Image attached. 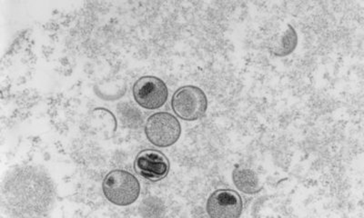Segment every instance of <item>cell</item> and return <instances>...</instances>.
Segmentation results:
<instances>
[{"label": "cell", "instance_id": "obj_1", "mask_svg": "<svg viewBox=\"0 0 364 218\" xmlns=\"http://www.w3.org/2000/svg\"><path fill=\"white\" fill-rule=\"evenodd\" d=\"M104 196L110 203L119 207L134 204L141 194V185L128 171L116 169L109 172L102 183Z\"/></svg>", "mask_w": 364, "mask_h": 218}, {"label": "cell", "instance_id": "obj_2", "mask_svg": "<svg viewBox=\"0 0 364 218\" xmlns=\"http://www.w3.org/2000/svg\"><path fill=\"white\" fill-rule=\"evenodd\" d=\"M171 107L178 118L185 121H196L203 118L208 109L206 94L200 87L184 86L174 93Z\"/></svg>", "mask_w": 364, "mask_h": 218}, {"label": "cell", "instance_id": "obj_3", "mask_svg": "<svg viewBox=\"0 0 364 218\" xmlns=\"http://www.w3.org/2000/svg\"><path fill=\"white\" fill-rule=\"evenodd\" d=\"M145 135L152 145L161 148H168L181 138V123L170 113H155L146 122Z\"/></svg>", "mask_w": 364, "mask_h": 218}, {"label": "cell", "instance_id": "obj_4", "mask_svg": "<svg viewBox=\"0 0 364 218\" xmlns=\"http://www.w3.org/2000/svg\"><path fill=\"white\" fill-rule=\"evenodd\" d=\"M133 97L139 106L148 110L161 109L167 102L168 87L156 77H142L133 86Z\"/></svg>", "mask_w": 364, "mask_h": 218}, {"label": "cell", "instance_id": "obj_5", "mask_svg": "<svg viewBox=\"0 0 364 218\" xmlns=\"http://www.w3.org/2000/svg\"><path fill=\"white\" fill-rule=\"evenodd\" d=\"M136 173L151 182H158L167 178L171 164L164 153L155 149H145L139 153L134 161Z\"/></svg>", "mask_w": 364, "mask_h": 218}, {"label": "cell", "instance_id": "obj_6", "mask_svg": "<svg viewBox=\"0 0 364 218\" xmlns=\"http://www.w3.org/2000/svg\"><path fill=\"white\" fill-rule=\"evenodd\" d=\"M206 209L210 217L238 218L242 213V200L236 191L216 190L208 198Z\"/></svg>", "mask_w": 364, "mask_h": 218}, {"label": "cell", "instance_id": "obj_7", "mask_svg": "<svg viewBox=\"0 0 364 218\" xmlns=\"http://www.w3.org/2000/svg\"><path fill=\"white\" fill-rule=\"evenodd\" d=\"M298 45V35L294 27L288 24L277 37L273 38L269 50L275 57L284 58L291 55Z\"/></svg>", "mask_w": 364, "mask_h": 218}, {"label": "cell", "instance_id": "obj_8", "mask_svg": "<svg viewBox=\"0 0 364 218\" xmlns=\"http://www.w3.org/2000/svg\"><path fill=\"white\" fill-rule=\"evenodd\" d=\"M232 180L235 187L246 195H255L262 190L258 175L249 168L240 165L234 168Z\"/></svg>", "mask_w": 364, "mask_h": 218}]
</instances>
